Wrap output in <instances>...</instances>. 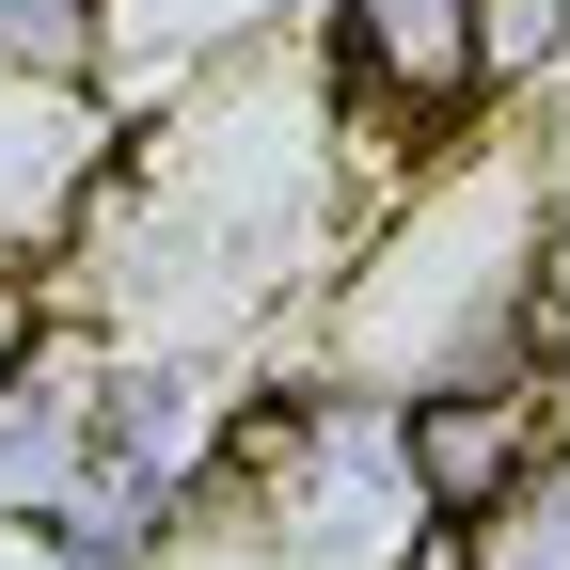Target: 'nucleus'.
Returning a JSON list of instances; mask_svg holds the SVG:
<instances>
[{"instance_id":"obj_4","label":"nucleus","mask_w":570,"mask_h":570,"mask_svg":"<svg viewBox=\"0 0 570 570\" xmlns=\"http://www.w3.org/2000/svg\"><path fill=\"white\" fill-rule=\"evenodd\" d=\"M32 333H48V254H0V381H17Z\"/></svg>"},{"instance_id":"obj_2","label":"nucleus","mask_w":570,"mask_h":570,"mask_svg":"<svg viewBox=\"0 0 570 570\" xmlns=\"http://www.w3.org/2000/svg\"><path fill=\"white\" fill-rule=\"evenodd\" d=\"M111 48V0H0V80H63L80 96Z\"/></svg>"},{"instance_id":"obj_1","label":"nucleus","mask_w":570,"mask_h":570,"mask_svg":"<svg viewBox=\"0 0 570 570\" xmlns=\"http://www.w3.org/2000/svg\"><path fill=\"white\" fill-rule=\"evenodd\" d=\"M460 554H475V570H570V412H554V444L460 523Z\"/></svg>"},{"instance_id":"obj_3","label":"nucleus","mask_w":570,"mask_h":570,"mask_svg":"<svg viewBox=\"0 0 570 570\" xmlns=\"http://www.w3.org/2000/svg\"><path fill=\"white\" fill-rule=\"evenodd\" d=\"M554 63H570V0H475V80L491 96L554 80Z\"/></svg>"}]
</instances>
